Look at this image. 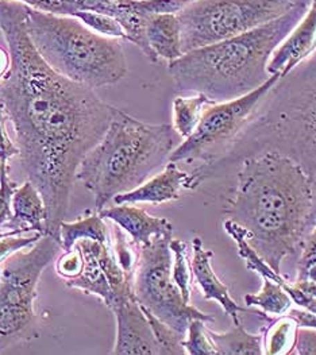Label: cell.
<instances>
[{
	"mask_svg": "<svg viewBox=\"0 0 316 355\" xmlns=\"http://www.w3.org/2000/svg\"><path fill=\"white\" fill-rule=\"evenodd\" d=\"M98 214L128 232L135 248L145 246L161 235H173V226L168 219L152 216L132 204H116L98 211Z\"/></svg>",
	"mask_w": 316,
	"mask_h": 355,
	"instance_id": "15",
	"label": "cell"
},
{
	"mask_svg": "<svg viewBox=\"0 0 316 355\" xmlns=\"http://www.w3.org/2000/svg\"><path fill=\"white\" fill-rule=\"evenodd\" d=\"M81 239H91L109 245L111 235L105 219L99 214L80 216L75 222L60 223V242L64 252L71 250Z\"/></svg>",
	"mask_w": 316,
	"mask_h": 355,
	"instance_id": "20",
	"label": "cell"
},
{
	"mask_svg": "<svg viewBox=\"0 0 316 355\" xmlns=\"http://www.w3.org/2000/svg\"><path fill=\"white\" fill-rule=\"evenodd\" d=\"M73 17L81 21L88 28H91L92 31L100 35L109 37V38H118V40H126V33L123 27L119 25L118 21H115L114 18L105 14L95 12V11H79Z\"/></svg>",
	"mask_w": 316,
	"mask_h": 355,
	"instance_id": "28",
	"label": "cell"
},
{
	"mask_svg": "<svg viewBox=\"0 0 316 355\" xmlns=\"http://www.w3.org/2000/svg\"><path fill=\"white\" fill-rule=\"evenodd\" d=\"M0 178H1V168H0Z\"/></svg>",
	"mask_w": 316,
	"mask_h": 355,
	"instance_id": "40",
	"label": "cell"
},
{
	"mask_svg": "<svg viewBox=\"0 0 316 355\" xmlns=\"http://www.w3.org/2000/svg\"><path fill=\"white\" fill-rule=\"evenodd\" d=\"M286 315H290V318L295 319L299 329H315L316 330V315L314 312L300 306L296 309L290 308Z\"/></svg>",
	"mask_w": 316,
	"mask_h": 355,
	"instance_id": "34",
	"label": "cell"
},
{
	"mask_svg": "<svg viewBox=\"0 0 316 355\" xmlns=\"http://www.w3.org/2000/svg\"><path fill=\"white\" fill-rule=\"evenodd\" d=\"M263 288L258 293H249L245 296V304L257 308L270 318L286 315L293 304L287 291L272 279H263Z\"/></svg>",
	"mask_w": 316,
	"mask_h": 355,
	"instance_id": "24",
	"label": "cell"
},
{
	"mask_svg": "<svg viewBox=\"0 0 316 355\" xmlns=\"http://www.w3.org/2000/svg\"><path fill=\"white\" fill-rule=\"evenodd\" d=\"M173 235H161L145 246L137 248V261L132 275V291L137 302L152 312L161 322L186 335L195 319L212 323L213 318L186 303L172 277Z\"/></svg>",
	"mask_w": 316,
	"mask_h": 355,
	"instance_id": "9",
	"label": "cell"
},
{
	"mask_svg": "<svg viewBox=\"0 0 316 355\" xmlns=\"http://www.w3.org/2000/svg\"><path fill=\"white\" fill-rule=\"evenodd\" d=\"M22 235L24 234L0 236V263H3L10 255H12L19 250H25V249L31 248L42 238V234H40V232H37L31 236H22Z\"/></svg>",
	"mask_w": 316,
	"mask_h": 355,
	"instance_id": "30",
	"label": "cell"
},
{
	"mask_svg": "<svg viewBox=\"0 0 316 355\" xmlns=\"http://www.w3.org/2000/svg\"><path fill=\"white\" fill-rule=\"evenodd\" d=\"M297 289H299V288H297ZM292 302H293L295 304L301 306V308H306V309H308V311L314 312L316 315L315 296H311V295H308V293L303 292L301 289H299V291H296V293H295V296H293Z\"/></svg>",
	"mask_w": 316,
	"mask_h": 355,
	"instance_id": "35",
	"label": "cell"
},
{
	"mask_svg": "<svg viewBox=\"0 0 316 355\" xmlns=\"http://www.w3.org/2000/svg\"><path fill=\"white\" fill-rule=\"evenodd\" d=\"M52 235L10 255L0 279V353L35 336L37 285L45 268L61 250Z\"/></svg>",
	"mask_w": 316,
	"mask_h": 355,
	"instance_id": "7",
	"label": "cell"
},
{
	"mask_svg": "<svg viewBox=\"0 0 316 355\" xmlns=\"http://www.w3.org/2000/svg\"><path fill=\"white\" fill-rule=\"evenodd\" d=\"M18 184L10 178V168H1L0 178V229L6 227V225L12 218L11 200L12 195L17 191Z\"/></svg>",
	"mask_w": 316,
	"mask_h": 355,
	"instance_id": "29",
	"label": "cell"
},
{
	"mask_svg": "<svg viewBox=\"0 0 316 355\" xmlns=\"http://www.w3.org/2000/svg\"><path fill=\"white\" fill-rule=\"evenodd\" d=\"M38 11L73 17L79 11L105 14L115 21L122 15L125 0H14Z\"/></svg>",
	"mask_w": 316,
	"mask_h": 355,
	"instance_id": "19",
	"label": "cell"
},
{
	"mask_svg": "<svg viewBox=\"0 0 316 355\" xmlns=\"http://www.w3.org/2000/svg\"><path fill=\"white\" fill-rule=\"evenodd\" d=\"M146 40L157 60L172 62L184 54L182 25L176 14H152L146 21Z\"/></svg>",
	"mask_w": 316,
	"mask_h": 355,
	"instance_id": "18",
	"label": "cell"
},
{
	"mask_svg": "<svg viewBox=\"0 0 316 355\" xmlns=\"http://www.w3.org/2000/svg\"><path fill=\"white\" fill-rule=\"evenodd\" d=\"M213 257V252L204 249L203 242L200 238H193L192 241V259H191V266H192V275L193 279L200 286L203 296L206 300H215L218 304L220 305L227 316L231 318L234 324H239V315L249 312L261 316L263 320L270 322L273 318L265 315L261 311H253V309H246L243 306L237 304V302L231 297L230 291L227 285H225L219 277L215 275L211 261Z\"/></svg>",
	"mask_w": 316,
	"mask_h": 355,
	"instance_id": "13",
	"label": "cell"
},
{
	"mask_svg": "<svg viewBox=\"0 0 316 355\" xmlns=\"http://www.w3.org/2000/svg\"><path fill=\"white\" fill-rule=\"evenodd\" d=\"M301 0H193L176 15L183 51H193L266 25Z\"/></svg>",
	"mask_w": 316,
	"mask_h": 355,
	"instance_id": "8",
	"label": "cell"
},
{
	"mask_svg": "<svg viewBox=\"0 0 316 355\" xmlns=\"http://www.w3.org/2000/svg\"><path fill=\"white\" fill-rule=\"evenodd\" d=\"M293 354L316 355L315 329H299Z\"/></svg>",
	"mask_w": 316,
	"mask_h": 355,
	"instance_id": "33",
	"label": "cell"
},
{
	"mask_svg": "<svg viewBox=\"0 0 316 355\" xmlns=\"http://www.w3.org/2000/svg\"><path fill=\"white\" fill-rule=\"evenodd\" d=\"M316 49V0L303 19L290 31L288 37L273 51L266 71L269 75H288L300 62L307 60Z\"/></svg>",
	"mask_w": 316,
	"mask_h": 355,
	"instance_id": "14",
	"label": "cell"
},
{
	"mask_svg": "<svg viewBox=\"0 0 316 355\" xmlns=\"http://www.w3.org/2000/svg\"><path fill=\"white\" fill-rule=\"evenodd\" d=\"M189 173L183 172L176 162L168 161L164 171L148 178L130 192L121 193L112 199L115 204H162L180 199V192L188 189Z\"/></svg>",
	"mask_w": 316,
	"mask_h": 355,
	"instance_id": "16",
	"label": "cell"
},
{
	"mask_svg": "<svg viewBox=\"0 0 316 355\" xmlns=\"http://www.w3.org/2000/svg\"><path fill=\"white\" fill-rule=\"evenodd\" d=\"M170 252L173 254L172 262V277L179 286L186 303H191L192 295V266L189 261L188 243L182 239H170Z\"/></svg>",
	"mask_w": 316,
	"mask_h": 355,
	"instance_id": "25",
	"label": "cell"
},
{
	"mask_svg": "<svg viewBox=\"0 0 316 355\" xmlns=\"http://www.w3.org/2000/svg\"><path fill=\"white\" fill-rule=\"evenodd\" d=\"M216 355H263V334H252L240 323L227 332H215L209 329Z\"/></svg>",
	"mask_w": 316,
	"mask_h": 355,
	"instance_id": "21",
	"label": "cell"
},
{
	"mask_svg": "<svg viewBox=\"0 0 316 355\" xmlns=\"http://www.w3.org/2000/svg\"><path fill=\"white\" fill-rule=\"evenodd\" d=\"M141 305V304H139ZM150 326L153 334L157 339L158 345L162 350V355H184L185 352L184 342L185 335L180 334L179 331L172 329L170 326H168L166 323L161 322L158 318H156L152 312H149L148 309H145L142 306Z\"/></svg>",
	"mask_w": 316,
	"mask_h": 355,
	"instance_id": "26",
	"label": "cell"
},
{
	"mask_svg": "<svg viewBox=\"0 0 316 355\" xmlns=\"http://www.w3.org/2000/svg\"><path fill=\"white\" fill-rule=\"evenodd\" d=\"M237 175L225 216L239 225L250 246L281 273L284 259L301 252L315 227L311 181L299 164L277 152L242 159Z\"/></svg>",
	"mask_w": 316,
	"mask_h": 355,
	"instance_id": "2",
	"label": "cell"
},
{
	"mask_svg": "<svg viewBox=\"0 0 316 355\" xmlns=\"http://www.w3.org/2000/svg\"><path fill=\"white\" fill-rule=\"evenodd\" d=\"M0 279H1V268H0Z\"/></svg>",
	"mask_w": 316,
	"mask_h": 355,
	"instance_id": "39",
	"label": "cell"
},
{
	"mask_svg": "<svg viewBox=\"0 0 316 355\" xmlns=\"http://www.w3.org/2000/svg\"><path fill=\"white\" fill-rule=\"evenodd\" d=\"M212 101L203 94H193L192 96H179L173 101V128L182 138H188L193 134L206 108Z\"/></svg>",
	"mask_w": 316,
	"mask_h": 355,
	"instance_id": "22",
	"label": "cell"
},
{
	"mask_svg": "<svg viewBox=\"0 0 316 355\" xmlns=\"http://www.w3.org/2000/svg\"><path fill=\"white\" fill-rule=\"evenodd\" d=\"M207 324H209L207 322L200 319H195L189 323V327L186 330V335L183 342L186 354L216 355Z\"/></svg>",
	"mask_w": 316,
	"mask_h": 355,
	"instance_id": "27",
	"label": "cell"
},
{
	"mask_svg": "<svg viewBox=\"0 0 316 355\" xmlns=\"http://www.w3.org/2000/svg\"><path fill=\"white\" fill-rule=\"evenodd\" d=\"M10 64H11V57L10 53L4 51L0 46V80L7 73V71L10 69Z\"/></svg>",
	"mask_w": 316,
	"mask_h": 355,
	"instance_id": "36",
	"label": "cell"
},
{
	"mask_svg": "<svg viewBox=\"0 0 316 355\" xmlns=\"http://www.w3.org/2000/svg\"><path fill=\"white\" fill-rule=\"evenodd\" d=\"M313 0H301L283 17L236 37L186 51L169 62L176 91L203 94L213 103L240 98L272 76L266 65L277 46L307 14Z\"/></svg>",
	"mask_w": 316,
	"mask_h": 355,
	"instance_id": "4",
	"label": "cell"
},
{
	"mask_svg": "<svg viewBox=\"0 0 316 355\" xmlns=\"http://www.w3.org/2000/svg\"><path fill=\"white\" fill-rule=\"evenodd\" d=\"M295 285L301 289L303 292L315 296L316 297V282H311V281H301V282H295Z\"/></svg>",
	"mask_w": 316,
	"mask_h": 355,
	"instance_id": "37",
	"label": "cell"
},
{
	"mask_svg": "<svg viewBox=\"0 0 316 355\" xmlns=\"http://www.w3.org/2000/svg\"><path fill=\"white\" fill-rule=\"evenodd\" d=\"M116 319L114 355H162L152 326L134 293L109 308Z\"/></svg>",
	"mask_w": 316,
	"mask_h": 355,
	"instance_id": "12",
	"label": "cell"
},
{
	"mask_svg": "<svg viewBox=\"0 0 316 355\" xmlns=\"http://www.w3.org/2000/svg\"><path fill=\"white\" fill-rule=\"evenodd\" d=\"M269 327L263 332V354H293L299 326L290 315L272 319Z\"/></svg>",
	"mask_w": 316,
	"mask_h": 355,
	"instance_id": "23",
	"label": "cell"
},
{
	"mask_svg": "<svg viewBox=\"0 0 316 355\" xmlns=\"http://www.w3.org/2000/svg\"><path fill=\"white\" fill-rule=\"evenodd\" d=\"M82 270V255L79 249L73 246L71 250H67L55 262V272L60 277L68 279H76Z\"/></svg>",
	"mask_w": 316,
	"mask_h": 355,
	"instance_id": "31",
	"label": "cell"
},
{
	"mask_svg": "<svg viewBox=\"0 0 316 355\" xmlns=\"http://www.w3.org/2000/svg\"><path fill=\"white\" fill-rule=\"evenodd\" d=\"M82 255V270L76 279H68L67 286L95 295L111 308L119 299L132 295V275L126 270L112 246L91 239H81L75 245Z\"/></svg>",
	"mask_w": 316,
	"mask_h": 355,
	"instance_id": "11",
	"label": "cell"
},
{
	"mask_svg": "<svg viewBox=\"0 0 316 355\" xmlns=\"http://www.w3.org/2000/svg\"><path fill=\"white\" fill-rule=\"evenodd\" d=\"M6 114L0 105V168H10L8 161L14 157H18L19 149L15 142L11 141L7 128H6Z\"/></svg>",
	"mask_w": 316,
	"mask_h": 355,
	"instance_id": "32",
	"label": "cell"
},
{
	"mask_svg": "<svg viewBox=\"0 0 316 355\" xmlns=\"http://www.w3.org/2000/svg\"><path fill=\"white\" fill-rule=\"evenodd\" d=\"M265 152L281 153L306 172L314 191L316 220V49L279 78L229 152L189 173L188 189L193 191L242 159Z\"/></svg>",
	"mask_w": 316,
	"mask_h": 355,
	"instance_id": "3",
	"label": "cell"
},
{
	"mask_svg": "<svg viewBox=\"0 0 316 355\" xmlns=\"http://www.w3.org/2000/svg\"><path fill=\"white\" fill-rule=\"evenodd\" d=\"M17 234H25L22 230H8L6 232H0V236H6V235H17Z\"/></svg>",
	"mask_w": 316,
	"mask_h": 355,
	"instance_id": "38",
	"label": "cell"
},
{
	"mask_svg": "<svg viewBox=\"0 0 316 355\" xmlns=\"http://www.w3.org/2000/svg\"><path fill=\"white\" fill-rule=\"evenodd\" d=\"M176 134L170 125L146 123L116 108L103 138L81 159L76 180L92 193L100 211L168 164L176 149Z\"/></svg>",
	"mask_w": 316,
	"mask_h": 355,
	"instance_id": "5",
	"label": "cell"
},
{
	"mask_svg": "<svg viewBox=\"0 0 316 355\" xmlns=\"http://www.w3.org/2000/svg\"><path fill=\"white\" fill-rule=\"evenodd\" d=\"M280 75H272L254 91L229 101L212 103L202 116L193 134L185 138L169 157L172 162H200L209 165L223 157L234 145L238 137L247 126L258 104L279 81Z\"/></svg>",
	"mask_w": 316,
	"mask_h": 355,
	"instance_id": "10",
	"label": "cell"
},
{
	"mask_svg": "<svg viewBox=\"0 0 316 355\" xmlns=\"http://www.w3.org/2000/svg\"><path fill=\"white\" fill-rule=\"evenodd\" d=\"M26 30L42 60L71 81L96 89L116 84L128 73L121 41L92 31L75 17L26 6Z\"/></svg>",
	"mask_w": 316,
	"mask_h": 355,
	"instance_id": "6",
	"label": "cell"
},
{
	"mask_svg": "<svg viewBox=\"0 0 316 355\" xmlns=\"http://www.w3.org/2000/svg\"><path fill=\"white\" fill-rule=\"evenodd\" d=\"M12 218L6 229L22 230L25 234L37 231L45 235L46 205L37 187L27 180L12 195Z\"/></svg>",
	"mask_w": 316,
	"mask_h": 355,
	"instance_id": "17",
	"label": "cell"
},
{
	"mask_svg": "<svg viewBox=\"0 0 316 355\" xmlns=\"http://www.w3.org/2000/svg\"><path fill=\"white\" fill-rule=\"evenodd\" d=\"M0 31L11 57L0 105L14 127L22 172L46 205L45 235L60 241L80 162L103 138L116 107L42 60L27 34L25 4L0 0Z\"/></svg>",
	"mask_w": 316,
	"mask_h": 355,
	"instance_id": "1",
	"label": "cell"
}]
</instances>
